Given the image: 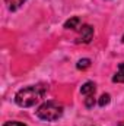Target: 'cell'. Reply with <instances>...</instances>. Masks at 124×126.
I'll list each match as a JSON object with an SVG mask.
<instances>
[{
  "label": "cell",
  "instance_id": "cell-1",
  "mask_svg": "<svg viewBox=\"0 0 124 126\" xmlns=\"http://www.w3.org/2000/svg\"><path fill=\"white\" fill-rule=\"evenodd\" d=\"M47 91H48V87L44 85V84L29 85L26 88L19 90L15 94V103L19 107H32V106H35L38 101H41L44 98Z\"/></svg>",
  "mask_w": 124,
  "mask_h": 126
},
{
  "label": "cell",
  "instance_id": "cell-2",
  "mask_svg": "<svg viewBox=\"0 0 124 126\" xmlns=\"http://www.w3.org/2000/svg\"><path fill=\"white\" fill-rule=\"evenodd\" d=\"M63 111H64V107L62 103H59L56 100H50V101L42 103L37 109L35 113H37V117L44 120V122H54V120H59L62 117Z\"/></svg>",
  "mask_w": 124,
  "mask_h": 126
},
{
  "label": "cell",
  "instance_id": "cell-3",
  "mask_svg": "<svg viewBox=\"0 0 124 126\" xmlns=\"http://www.w3.org/2000/svg\"><path fill=\"white\" fill-rule=\"evenodd\" d=\"M93 38V28L91 25H82L79 28V35L76 38V43H83V44H88L91 43V40Z\"/></svg>",
  "mask_w": 124,
  "mask_h": 126
},
{
  "label": "cell",
  "instance_id": "cell-4",
  "mask_svg": "<svg viewBox=\"0 0 124 126\" xmlns=\"http://www.w3.org/2000/svg\"><path fill=\"white\" fill-rule=\"evenodd\" d=\"M64 28H66V30H74V31H77V30L80 28V18H79V16L70 18L69 21H66Z\"/></svg>",
  "mask_w": 124,
  "mask_h": 126
},
{
  "label": "cell",
  "instance_id": "cell-5",
  "mask_svg": "<svg viewBox=\"0 0 124 126\" xmlns=\"http://www.w3.org/2000/svg\"><path fill=\"white\" fill-rule=\"evenodd\" d=\"M95 91H96V87H95V84L91 82V81H88V82H85L83 85H82V88H80V93L85 95H95Z\"/></svg>",
  "mask_w": 124,
  "mask_h": 126
},
{
  "label": "cell",
  "instance_id": "cell-6",
  "mask_svg": "<svg viewBox=\"0 0 124 126\" xmlns=\"http://www.w3.org/2000/svg\"><path fill=\"white\" fill-rule=\"evenodd\" d=\"M4 1H6V4H7V9H9V10L16 12L18 9H21V7L25 4V1H26V0H4Z\"/></svg>",
  "mask_w": 124,
  "mask_h": 126
},
{
  "label": "cell",
  "instance_id": "cell-7",
  "mask_svg": "<svg viewBox=\"0 0 124 126\" xmlns=\"http://www.w3.org/2000/svg\"><path fill=\"white\" fill-rule=\"evenodd\" d=\"M112 81H114V82H118V84H123L124 82V63H120L118 70H117L115 75L112 76Z\"/></svg>",
  "mask_w": 124,
  "mask_h": 126
},
{
  "label": "cell",
  "instance_id": "cell-8",
  "mask_svg": "<svg viewBox=\"0 0 124 126\" xmlns=\"http://www.w3.org/2000/svg\"><path fill=\"white\" fill-rule=\"evenodd\" d=\"M89 66H91V60H89V59H80V60L77 62V64H76V67L80 69V70H85V69H88Z\"/></svg>",
  "mask_w": 124,
  "mask_h": 126
},
{
  "label": "cell",
  "instance_id": "cell-9",
  "mask_svg": "<svg viewBox=\"0 0 124 126\" xmlns=\"http://www.w3.org/2000/svg\"><path fill=\"white\" fill-rule=\"evenodd\" d=\"M110 101H111V97H110V94H102L101 97H99V100H98V104H99L101 107H104V106L110 104Z\"/></svg>",
  "mask_w": 124,
  "mask_h": 126
},
{
  "label": "cell",
  "instance_id": "cell-10",
  "mask_svg": "<svg viewBox=\"0 0 124 126\" xmlns=\"http://www.w3.org/2000/svg\"><path fill=\"white\" fill-rule=\"evenodd\" d=\"M85 106L88 109H91V107L95 106V95H86L85 97Z\"/></svg>",
  "mask_w": 124,
  "mask_h": 126
},
{
  "label": "cell",
  "instance_id": "cell-11",
  "mask_svg": "<svg viewBox=\"0 0 124 126\" xmlns=\"http://www.w3.org/2000/svg\"><path fill=\"white\" fill-rule=\"evenodd\" d=\"M3 126H28V125L21 123V122H16V120H9V122H4Z\"/></svg>",
  "mask_w": 124,
  "mask_h": 126
},
{
  "label": "cell",
  "instance_id": "cell-12",
  "mask_svg": "<svg viewBox=\"0 0 124 126\" xmlns=\"http://www.w3.org/2000/svg\"><path fill=\"white\" fill-rule=\"evenodd\" d=\"M118 126H124V122H120V123H118Z\"/></svg>",
  "mask_w": 124,
  "mask_h": 126
}]
</instances>
